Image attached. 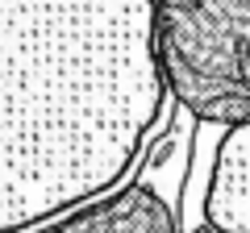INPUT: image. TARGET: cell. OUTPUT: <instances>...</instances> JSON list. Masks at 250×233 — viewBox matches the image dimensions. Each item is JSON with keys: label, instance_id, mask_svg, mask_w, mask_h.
<instances>
[{"label": "cell", "instance_id": "cell-1", "mask_svg": "<svg viewBox=\"0 0 250 233\" xmlns=\"http://www.w3.org/2000/svg\"><path fill=\"white\" fill-rule=\"evenodd\" d=\"M163 100L154 0H0V233L113 192Z\"/></svg>", "mask_w": 250, "mask_h": 233}, {"label": "cell", "instance_id": "cell-2", "mask_svg": "<svg viewBox=\"0 0 250 233\" xmlns=\"http://www.w3.org/2000/svg\"><path fill=\"white\" fill-rule=\"evenodd\" d=\"M167 92L205 125L250 121V0H154Z\"/></svg>", "mask_w": 250, "mask_h": 233}, {"label": "cell", "instance_id": "cell-3", "mask_svg": "<svg viewBox=\"0 0 250 233\" xmlns=\"http://www.w3.org/2000/svg\"><path fill=\"white\" fill-rule=\"evenodd\" d=\"M200 216L217 233H250V121L221 125Z\"/></svg>", "mask_w": 250, "mask_h": 233}, {"label": "cell", "instance_id": "cell-4", "mask_svg": "<svg viewBox=\"0 0 250 233\" xmlns=\"http://www.w3.org/2000/svg\"><path fill=\"white\" fill-rule=\"evenodd\" d=\"M42 233H184V229H179L171 200L150 179H134L108 204H92Z\"/></svg>", "mask_w": 250, "mask_h": 233}]
</instances>
